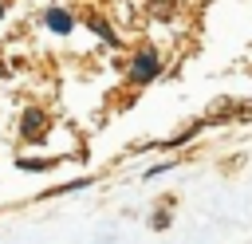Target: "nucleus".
Wrapping results in <instances>:
<instances>
[{
    "instance_id": "f257e3e1",
    "label": "nucleus",
    "mask_w": 252,
    "mask_h": 244,
    "mask_svg": "<svg viewBox=\"0 0 252 244\" xmlns=\"http://www.w3.org/2000/svg\"><path fill=\"white\" fill-rule=\"evenodd\" d=\"M154 75H158V55H154V51L146 47V51H138V55H134V67H130V79H134V83H150Z\"/></svg>"
},
{
    "instance_id": "f03ea898",
    "label": "nucleus",
    "mask_w": 252,
    "mask_h": 244,
    "mask_svg": "<svg viewBox=\"0 0 252 244\" xmlns=\"http://www.w3.org/2000/svg\"><path fill=\"white\" fill-rule=\"evenodd\" d=\"M47 28H51V31H59V35H67V31L75 28V20H71L63 8H47Z\"/></svg>"
},
{
    "instance_id": "7ed1b4c3",
    "label": "nucleus",
    "mask_w": 252,
    "mask_h": 244,
    "mask_svg": "<svg viewBox=\"0 0 252 244\" xmlns=\"http://www.w3.org/2000/svg\"><path fill=\"white\" fill-rule=\"evenodd\" d=\"M91 31H98V35H102V39H106V43H114V31H110V28H106V24H102V20H98V24H94V20H91Z\"/></svg>"
},
{
    "instance_id": "20e7f679",
    "label": "nucleus",
    "mask_w": 252,
    "mask_h": 244,
    "mask_svg": "<svg viewBox=\"0 0 252 244\" xmlns=\"http://www.w3.org/2000/svg\"><path fill=\"white\" fill-rule=\"evenodd\" d=\"M39 122H43V114H35V110H32V114L24 118V130H28V134H35V130H39Z\"/></svg>"
}]
</instances>
